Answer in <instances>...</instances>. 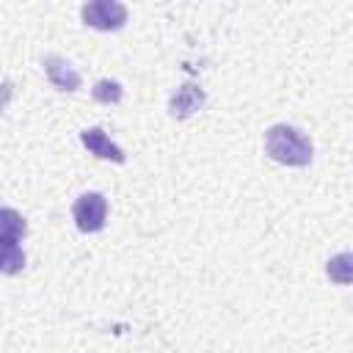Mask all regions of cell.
Masks as SVG:
<instances>
[{
    "mask_svg": "<svg viewBox=\"0 0 353 353\" xmlns=\"http://www.w3.org/2000/svg\"><path fill=\"white\" fill-rule=\"evenodd\" d=\"M265 152L284 165H309L312 163V141L290 127V124H273L265 135Z\"/></svg>",
    "mask_w": 353,
    "mask_h": 353,
    "instance_id": "1",
    "label": "cell"
},
{
    "mask_svg": "<svg viewBox=\"0 0 353 353\" xmlns=\"http://www.w3.org/2000/svg\"><path fill=\"white\" fill-rule=\"evenodd\" d=\"M83 22L97 30H119L127 22V8L116 0H94L80 8Z\"/></svg>",
    "mask_w": 353,
    "mask_h": 353,
    "instance_id": "3",
    "label": "cell"
},
{
    "mask_svg": "<svg viewBox=\"0 0 353 353\" xmlns=\"http://www.w3.org/2000/svg\"><path fill=\"white\" fill-rule=\"evenodd\" d=\"M94 99H97V102H105V105L119 102V99H121V85H119L116 80H99V83L94 85Z\"/></svg>",
    "mask_w": 353,
    "mask_h": 353,
    "instance_id": "9",
    "label": "cell"
},
{
    "mask_svg": "<svg viewBox=\"0 0 353 353\" xmlns=\"http://www.w3.org/2000/svg\"><path fill=\"white\" fill-rule=\"evenodd\" d=\"M25 234V221L6 207L3 210V273H17L25 265V254L17 248V243Z\"/></svg>",
    "mask_w": 353,
    "mask_h": 353,
    "instance_id": "2",
    "label": "cell"
},
{
    "mask_svg": "<svg viewBox=\"0 0 353 353\" xmlns=\"http://www.w3.org/2000/svg\"><path fill=\"white\" fill-rule=\"evenodd\" d=\"M325 273L334 284H353V251L331 256L325 265Z\"/></svg>",
    "mask_w": 353,
    "mask_h": 353,
    "instance_id": "8",
    "label": "cell"
},
{
    "mask_svg": "<svg viewBox=\"0 0 353 353\" xmlns=\"http://www.w3.org/2000/svg\"><path fill=\"white\" fill-rule=\"evenodd\" d=\"M201 102H204V91L199 88V85H182L174 97H171V116H176V119H185V116H190L193 110H199L201 108Z\"/></svg>",
    "mask_w": 353,
    "mask_h": 353,
    "instance_id": "7",
    "label": "cell"
},
{
    "mask_svg": "<svg viewBox=\"0 0 353 353\" xmlns=\"http://www.w3.org/2000/svg\"><path fill=\"white\" fill-rule=\"evenodd\" d=\"M74 223L80 232H99L108 218V201L102 193H83L72 207Z\"/></svg>",
    "mask_w": 353,
    "mask_h": 353,
    "instance_id": "4",
    "label": "cell"
},
{
    "mask_svg": "<svg viewBox=\"0 0 353 353\" xmlns=\"http://www.w3.org/2000/svg\"><path fill=\"white\" fill-rule=\"evenodd\" d=\"M41 63H44V72H47V77H50V83L55 88H61V91L80 88V74H77V69L66 58H61V55H44Z\"/></svg>",
    "mask_w": 353,
    "mask_h": 353,
    "instance_id": "5",
    "label": "cell"
},
{
    "mask_svg": "<svg viewBox=\"0 0 353 353\" xmlns=\"http://www.w3.org/2000/svg\"><path fill=\"white\" fill-rule=\"evenodd\" d=\"M80 141H83V146L91 152V154H97V157H102V160H113V163H124V152L99 130V127H91V130H83L80 132Z\"/></svg>",
    "mask_w": 353,
    "mask_h": 353,
    "instance_id": "6",
    "label": "cell"
}]
</instances>
